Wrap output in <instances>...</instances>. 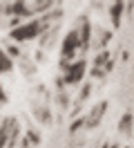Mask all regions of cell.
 Masks as SVG:
<instances>
[{
	"label": "cell",
	"mask_w": 134,
	"mask_h": 148,
	"mask_svg": "<svg viewBox=\"0 0 134 148\" xmlns=\"http://www.w3.org/2000/svg\"><path fill=\"white\" fill-rule=\"evenodd\" d=\"M45 29H47V25H45L43 20H27L18 29H11V38L14 40H31L38 34H43Z\"/></svg>",
	"instance_id": "1"
},
{
	"label": "cell",
	"mask_w": 134,
	"mask_h": 148,
	"mask_svg": "<svg viewBox=\"0 0 134 148\" xmlns=\"http://www.w3.org/2000/svg\"><path fill=\"white\" fill-rule=\"evenodd\" d=\"M80 47V38H78V32L74 29V32H69L67 36H65V40H63V58H69V56H74V52Z\"/></svg>",
	"instance_id": "2"
},
{
	"label": "cell",
	"mask_w": 134,
	"mask_h": 148,
	"mask_svg": "<svg viewBox=\"0 0 134 148\" xmlns=\"http://www.w3.org/2000/svg\"><path fill=\"white\" fill-rule=\"evenodd\" d=\"M85 67H87V65H85V61L74 63L69 70L65 72V83H78L80 79H83V74H85Z\"/></svg>",
	"instance_id": "3"
},
{
	"label": "cell",
	"mask_w": 134,
	"mask_h": 148,
	"mask_svg": "<svg viewBox=\"0 0 134 148\" xmlns=\"http://www.w3.org/2000/svg\"><path fill=\"white\" fill-rule=\"evenodd\" d=\"M123 7H125V5H121V2H114V5H112V23H114V25H118V23H121Z\"/></svg>",
	"instance_id": "4"
},
{
	"label": "cell",
	"mask_w": 134,
	"mask_h": 148,
	"mask_svg": "<svg viewBox=\"0 0 134 148\" xmlns=\"http://www.w3.org/2000/svg\"><path fill=\"white\" fill-rule=\"evenodd\" d=\"M0 63H2V72H11L14 63L9 61V54H7V52H2V54H0Z\"/></svg>",
	"instance_id": "5"
},
{
	"label": "cell",
	"mask_w": 134,
	"mask_h": 148,
	"mask_svg": "<svg viewBox=\"0 0 134 148\" xmlns=\"http://www.w3.org/2000/svg\"><path fill=\"white\" fill-rule=\"evenodd\" d=\"M130 126H132V114H125L121 119V123H118V130L121 132H130Z\"/></svg>",
	"instance_id": "6"
},
{
	"label": "cell",
	"mask_w": 134,
	"mask_h": 148,
	"mask_svg": "<svg viewBox=\"0 0 134 148\" xmlns=\"http://www.w3.org/2000/svg\"><path fill=\"white\" fill-rule=\"evenodd\" d=\"M31 5V11H49V7H52V2H29Z\"/></svg>",
	"instance_id": "7"
},
{
	"label": "cell",
	"mask_w": 134,
	"mask_h": 148,
	"mask_svg": "<svg viewBox=\"0 0 134 148\" xmlns=\"http://www.w3.org/2000/svg\"><path fill=\"white\" fill-rule=\"evenodd\" d=\"M5 52H7V54H9V56H18V54H20V49H18V47H16V45H9V47H7V49H5Z\"/></svg>",
	"instance_id": "8"
}]
</instances>
